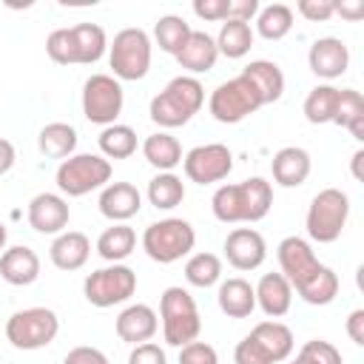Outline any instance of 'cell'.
<instances>
[{"mask_svg":"<svg viewBox=\"0 0 364 364\" xmlns=\"http://www.w3.org/2000/svg\"><path fill=\"white\" fill-rule=\"evenodd\" d=\"M270 205H273V188L262 176H250L236 185H222L210 199L213 216L225 225L259 222L270 213Z\"/></svg>","mask_w":364,"mask_h":364,"instance_id":"cell-1","label":"cell"},{"mask_svg":"<svg viewBox=\"0 0 364 364\" xmlns=\"http://www.w3.org/2000/svg\"><path fill=\"white\" fill-rule=\"evenodd\" d=\"M108 48V37L97 23H77L71 28H54L46 37V54L60 65H91Z\"/></svg>","mask_w":364,"mask_h":364,"instance_id":"cell-2","label":"cell"},{"mask_svg":"<svg viewBox=\"0 0 364 364\" xmlns=\"http://www.w3.org/2000/svg\"><path fill=\"white\" fill-rule=\"evenodd\" d=\"M202 102H205L202 82L191 74H179L151 100L148 114L159 128H179L191 122L193 114H199Z\"/></svg>","mask_w":364,"mask_h":364,"instance_id":"cell-3","label":"cell"},{"mask_svg":"<svg viewBox=\"0 0 364 364\" xmlns=\"http://www.w3.org/2000/svg\"><path fill=\"white\" fill-rule=\"evenodd\" d=\"M293 353V333L287 324L270 318L259 321L233 350L236 364H282Z\"/></svg>","mask_w":364,"mask_h":364,"instance_id":"cell-4","label":"cell"},{"mask_svg":"<svg viewBox=\"0 0 364 364\" xmlns=\"http://www.w3.org/2000/svg\"><path fill=\"white\" fill-rule=\"evenodd\" d=\"M159 318H162V338L171 347H182L199 338L202 318L193 296L185 287H165L159 299Z\"/></svg>","mask_w":364,"mask_h":364,"instance_id":"cell-5","label":"cell"},{"mask_svg":"<svg viewBox=\"0 0 364 364\" xmlns=\"http://www.w3.org/2000/svg\"><path fill=\"white\" fill-rule=\"evenodd\" d=\"M196 245V230L188 219H159L151 222L142 233V250L148 253V259L159 262V264H173L182 256H188Z\"/></svg>","mask_w":364,"mask_h":364,"instance_id":"cell-6","label":"cell"},{"mask_svg":"<svg viewBox=\"0 0 364 364\" xmlns=\"http://www.w3.org/2000/svg\"><path fill=\"white\" fill-rule=\"evenodd\" d=\"M347 216H350V196L338 188H324L313 196L307 208V216H304L307 236L318 245H330L341 236Z\"/></svg>","mask_w":364,"mask_h":364,"instance_id":"cell-7","label":"cell"},{"mask_svg":"<svg viewBox=\"0 0 364 364\" xmlns=\"http://www.w3.org/2000/svg\"><path fill=\"white\" fill-rule=\"evenodd\" d=\"M108 63L114 68L111 77L136 82L151 68V37L148 31L131 26L114 34V43L108 46Z\"/></svg>","mask_w":364,"mask_h":364,"instance_id":"cell-8","label":"cell"},{"mask_svg":"<svg viewBox=\"0 0 364 364\" xmlns=\"http://www.w3.org/2000/svg\"><path fill=\"white\" fill-rule=\"evenodd\" d=\"M262 105H264V102H262L256 85H253L245 74H236L233 80L216 85L213 94H210V100H208L210 117H213L216 122H222V125H236V122H242L245 117L256 114Z\"/></svg>","mask_w":364,"mask_h":364,"instance_id":"cell-9","label":"cell"},{"mask_svg":"<svg viewBox=\"0 0 364 364\" xmlns=\"http://www.w3.org/2000/svg\"><path fill=\"white\" fill-rule=\"evenodd\" d=\"M54 179L65 196H85L111 182V162L102 154H71L60 162Z\"/></svg>","mask_w":364,"mask_h":364,"instance_id":"cell-10","label":"cell"},{"mask_svg":"<svg viewBox=\"0 0 364 364\" xmlns=\"http://www.w3.org/2000/svg\"><path fill=\"white\" fill-rule=\"evenodd\" d=\"M60 333V318L51 307H26L9 316L6 338L17 350H40L48 347Z\"/></svg>","mask_w":364,"mask_h":364,"instance_id":"cell-11","label":"cell"},{"mask_svg":"<svg viewBox=\"0 0 364 364\" xmlns=\"http://www.w3.org/2000/svg\"><path fill=\"white\" fill-rule=\"evenodd\" d=\"M85 301L94 307H114L128 301L136 293V273L128 264H108L85 276L82 282Z\"/></svg>","mask_w":364,"mask_h":364,"instance_id":"cell-12","label":"cell"},{"mask_svg":"<svg viewBox=\"0 0 364 364\" xmlns=\"http://www.w3.org/2000/svg\"><path fill=\"white\" fill-rule=\"evenodd\" d=\"M125 94L117 77L111 74H91L82 85V114L94 125H114L122 114Z\"/></svg>","mask_w":364,"mask_h":364,"instance_id":"cell-13","label":"cell"},{"mask_svg":"<svg viewBox=\"0 0 364 364\" xmlns=\"http://www.w3.org/2000/svg\"><path fill=\"white\" fill-rule=\"evenodd\" d=\"M182 168L185 176L196 185H210V182H222L230 171H233V154L228 145L222 142H208V145H196L182 156Z\"/></svg>","mask_w":364,"mask_h":364,"instance_id":"cell-14","label":"cell"},{"mask_svg":"<svg viewBox=\"0 0 364 364\" xmlns=\"http://www.w3.org/2000/svg\"><path fill=\"white\" fill-rule=\"evenodd\" d=\"M225 259L236 270H256L267 259L264 236L253 228H233L225 236Z\"/></svg>","mask_w":364,"mask_h":364,"instance_id":"cell-15","label":"cell"},{"mask_svg":"<svg viewBox=\"0 0 364 364\" xmlns=\"http://www.w3.org/2000/svg\"><path fill=\"white\" fill-rule=\"evenodd\" d=\"M307 65L321 80H336L350 65V48L338 37H318L307 51Z\"/></svg>","mask_w":364,"mask_h":364,"instance_id":"cell-16","label":"cell"},{"mask_svg":"<svg viewBox=\"0 0 364 364\" xmlns=\"http://www.w3.org/2000/svg\"><path fill=\"white\" fill-rule=\"evenodd\" d=\"M26 216H28V225H31L37 233H63V228H65L68 219H71V210H68L65 196L43 191V193L31 196Z\"/></svg>","mask_w":364,"mask_h":364,"instance_id":"cell-17","label":"cell"},{"mask_svg":"<svg viewBox=\"0 0 364 364\" xmlns=\"http://www.w3.org/2000/svg\"><path fill=\"white\" fill-rule=\"evenodd\" d=\"M276 256H279L282 276L290 282V287H293L296 282H301V279L318 264V259H316L310 242L301 239V236H284V239L279 242V247H276Z\"/></svg>","mask_w":364,"mask_h":364,"instance_id":"cell-18","label":"cell"},{"mask_svg":"<svg viewBox=\"0 0 364 364\" xmlns=\"http://www.w3.org/2000/svg\"><path fill=\"white\" fill-rule=\"evenodd\" d=\"M142 208V193L131 182H108L100 193V213L111 222H128Z\"/></svg>","mask_w":364,"mask_h":364,"instance_id":"cell-19","label":"cell"},{"mask_svg":"<svg viewBox=\"0 0 364 364\" xmlns=\"http://www.w3.org/2000/svg\"><path fill=\"white\" fill-rule=\"evenodd\" d=\"M310 154L299 145H287V148H279L273 154V162H270V171H273V182L282 185V188H299L307 182L310 176Z\"/></svg>","mask_w":364,"mask_h":364,"instance_id":"cell-20","label":"cell"},{"mask_svg":"<svg viewBox=\"0 0 364 364\" xmlns=\"http://www.w3.org/2000/svg\"><path fill=\"white\" fill-rule=\"evenodd\" d=\"M0 276L14 287H28L40 276V256L28 245H14L0 253Z\"/></svg>","mask_w":364,"mask_h":364,"instance_id":"cell-21","label":"cell"},{"mask_svg":"<svg viewBox=\"0 0 364 364\" xmlns=\"http://www.w3.org/2000/svg\"><path fill=\"white\" fill-rule=\"evenodd\" d=\"M117 336L128 344H142L151 341L159 330V316L154 307L148 304H128L119 316H117Z\"/></svg>","mask_w":364,"mask_h":364,"instance_id":"cell-22","label":"cell"},{"mask_svg":"<svg viewBox=\"0 0 364 364\" xmlns=\"http://www.w3.org/2000/svg\"><path fill=\"white\" fill-rule=\"evenodd\" d=\"M48 256L57 270H80L91 256V239L80 230H63L51 242Z\"/></svg>","mask_w":364,"mask_h":364,"instance_id":"cell-23","label":"cell"},{"mask_svg":"<svg viewBox=\"0 0 364 364\" xmlns=\"http://www.w3.org/2000/svg\"><path fill=\"white\" fill-rule=\"evenodd\" d=\"M253 293H256V304L270 318L284 316L293 304V287L282 273H264L259 279V284L253 287Z\"/></svg>","mask_w":364,"mask_h":364,"instance_id":"cell-24","label":"cell"},{"mask_svg":"<svg viewBox=\"0 0 364 364\" xmlns=\"http://www.w3.org/2000/svg\"><path fill=\"white\" fill-rule=\"evenodd\" d=\"M216 60H219V48H216V40L208 31H191V37L185 40V46L176 54V63L182 68H188L191 74L210 71L216 65Z\"/></svg>","mask_w":364,"mask_h":364,"instance_id":"cell-25","label":"cell"},{"mask_svg":"<svg viewBox=\"0 0 364 364\" xmlns=\"http://www.w3.org/2000/svg\"><path fill=\"white\" fill-rule=\"evenodd\" d=\"M216 301H219V310H222L228 318H247V316L256 310L253 284H250L247 279H242V276L225 279V282L219 284Z\"/></svg>","mask_w":364,"mask_h":364,"instance_id":"cell-26","label":"cell"},{"mask_svg":"<svg viewBox=\"0 0 364 364\" xmlns=\"http://www.w3.org/2000/svg\"><path fill=\"white\" fill-rule=\"evenodd\" d=\"M293 290L307 301V304H330L338 296V273L327 264H316L301 282L293 284Z\"/></svg>","mask_w":364,"mask_h":364,"instance_id":"cell-27","label":"cell"},{"mask_svg":"<svg viewBox=\"0 0 364 364\" xmlns=\"http://www.w3.org/2000/svg\"><path fill=\"white\" fill-rule=\"evenodd\" d=\"M242 74L256 85V91H259V97H262L264 105L282 100V94H284V74H282V68L276 63H270V60H253V63H247L242 68Z\"/></svg>","mask_w":364,"mask_h":364,"instance_id":"cell-28","label":"cell"},{"mask_svg":"<svg viewBox=\"0 0 364 364\" xmlns=\"http://www.w3.org/2000/svg\"><path fill=\"white\" fill-rule=\"evenodd\" d=\"M142 156L148 159V165H154L159 173L162 171H173L182 162V145L176 136H171L168 131H156L151 136H145L142 142Z\"/></svg>","mask_w":364,"mask_h":364,"instance_id":"cell-29","label":"cell"},{"mask_svg":"<svg viewBox=\"0 0 364 364\" xmlns=\"http://www.w3.org/2000/svg\"><path fill=\"white\" fill-rule=\"evenodd\" d=\"M134 247H136V233L125 222H114L97 239V253L111 264H119L122 259H128L134 253Z\"/></svg>","mask_w":364,"mask_h":364,"instance_id":"cell-30","label":"cell"},{"mask_svg":"<svg viewBox=\"0 0 364 364\" xmlns=\"http://www.w3.org/2000/svg\"><path fill=\"white\" fill-rule=\"evenodd\" d=\"M37 148L40 154L51 156V159H68L77 151V131L68 122H48L43 125L40 136H37Z\"/></svg>","mask_w":364,"mask_h":364,"instance_id":"cell-31","label":"cell"},{"mask_svg":"<svg viewBox=\"0 0 364 364\" xmlns=\"http://www.w3.org/2000/svg\"><path fill=\"white\" fill-rule=\"evenodd\" d=\"M213 40H216L219 54H225L228 60H239L253 46V28L250 23H242V20H225Z\"/></svg>","mask_w":364,"mask_h":364,"instance_id":"cell-32","label":"cell"},{"mask_svg":"<svg viewBox=\"0 0 364 364\" xmlns=\"http://www.w3.org/2000/svg\"><path fill=\"white\" fill-rule=\"evenodd\" d=\"M333 122L347 128L353 139L364 142V97L355 88H338V108Z\"/></svg>","mask_w":364,"mask_h":364,"instance_id":"cell-33","label":"cell"},{"mask_svg":"<svg viewBox=\"0 0 364 364\" xmlns=\"http://www.w3.org/2000/svg\"><path fill=\"white\" fill-rule=\"evenodd\" d=\"M185 199V182L173 171H162L148 182V202L156 210H173Z\"/></svg>","mask_w":364,"mask_h":364,"instance_id":"cell-34","label":"cell"},{"mask_svg":"<svg viewBox=\"0 0 364 364\" xmlns=\"http://www.w3.org/2000/svg\"><path fill=\"white\" fill-rule=\"evenodd\" d=\"M336 108H338V88L324 82L316 85L307 97H304V117L313 125H327L336 119Z\"/></svg>","mask_w":364,"mask_h":364,"instance_id":"cell-35","label":"cell"},{"mask_svg":"<svg viewBox=\"0 0 364 364\" xmlns=\"http://www.w3.org/2000/svg\"><path fill=\"white\" fill-rule=\"evenodd\" d=\"M100 151L102 156L111 162V159H128L134 151H136V131L131 125H122V122H114V125H105L102 134H100Z\"/></svg>","mask_w":364,"mask_h":364,"instance_id":"cell-36","label":"cell"},{"mask_svg":"<svg viewBox=\"0 0 364 364\" xmlns=\"http://www.w3.org/2000/svg\"><path fill=\"white\" fill-rule=\"evenodd\" d=\"M293 28V9L284 3H270L264 9H259L256 14V31L264 40H282L287 37Z\"/></svg>","mask_w":364,"mask_h":364,"instance_id":"cell-37","label":"cell"},{"mask_svg":"<svg viewBox=\"0 0 364 364\" xmlns=\"http://www.w3.org/2000/svg\"><path fill=\"white\" fill-rule=\"evenodd\" d=\"M191 26L185 23V17H179V14H165V17H159L156 20V26H154V40H156V46L165 51V54H179V48L185 46V40L191 37Z\"/></svg>","mask_w":364,"mask_h":364,"instance_id":"cell-38","label":"cell"},{"mask_svg":"<svg viewBox=\"0 0 364 364\" xmlns=\"http://www.w3.org/2000/svg\"><path fill=\"white\" fill-rule=\"evenodd\" d=\"M185 279L193 287H213L222 279V259L216 253H193L185 262Z\"/></svg>","mask_w":364,"mask_h":364,"instance_id":"cell-39","label":"cell"},{"mask_svg":"<svg viewBox=\"0 0 364 364\" xmlns=\"http://www.w3.org/2000/svg\"><path fill=\"white\" fill-rule=\"evenodd\" d=\"M299 353H301L310 364H344V361H341V353H338L330 341H324V338H310V341H304Z\"/></svg>","mask_w":364,"mask_h":364,"instance_id":"cell-40","label":"cell"},{"mask_svg":"<svg viewBox=\"0 0 364 364\" xmlns=\"http://www.w3.org/2000/svg\"><path fill=\"white\" fill-rule=\"evenodd\" d=\"M179 364H219V353L208 341H188L179 347Z\"/></svg>","mask_w":364,"mask_h":364,"instance_id":"cell-41","label":"cell"},{"mask_svg":"<svg viewBox=\"0 0 364 364\" xmlns=\"http://www.w3.org/2000/svg\"><path fill=\"white\" fill-rule=\"evenodd\" d=\"M299 14L310 23H324L336 14V0H299L296 3Z\"/></svg>","mask_w":364,"mask_h":364,"instance_id":"cell-42","label":"cell"},{"mask_svg":"<svg viewBox=\"0 0 364 364\" xmlns=\"http://www.w3.org/2000/svg\"><path fill=\"white\" fill-rule=\"evenodd\" d=\"M128 364H168L165 358V350L154 341H142V344H134L131 355H128Z\"/></svg>","mask_w":364,"mask_h":364,"instance_id":"cell-43","label":"cell"},{"mask_svg":"<svg viewBox=\"0 0 364 364\" xmlns=\"http://www.w3.org/2000/svg\"><path fill=\"white\" fill-rule=\"evenodd\" d=\"M228 6H230V0H193V14L202 17V20L225 23L228 20Z\"/></svg>","mask_w":364,"mask_h":364,"instance_id":"cell-44","label":"cell"},{"mask_svg":"<svg viewBox=\"0 0 364 364\" xmlns=\"http://www.w3.org/2000/svg\"><path fill=\"white\" fill-rule=\"evenodd\" d=\"M63 364H111V361L97 347H74V350H68V355H65Z\"/></svg>","mask_w":364,"mask_h":364,"instance_id":"cell-45","label":"cell"},{"mask_svg":"<svg viewBox=\"0 0 364 364\" xmlns=\"http://www.w3.org/2000/svg\"><path fill=\"white\" fill-rule=\"evenodd\" d=\"M256 14H259V0H230L228 6V20L250 23Z\"/></svg>","mask_w":364,"mask_h":364,"instance_id":"cell-46","label":"cell"},{"mask_svg":"<svg viewBox=\"0 0 364 364\" xmlns=\"http://www.w3.org/2000/svg\"><path fill=\"white\" fill-rule=\"evenodd\" d=\"M344 330H347V336H350V341L353 344H364V310L358 307V310H353L350 316H347V324H344Z\"/></svg>","mask_w":364,"mask_h":364,"instance_id":"cell-47","label":"cell"},{"mask_svg":"<svg viewBox=\"0 0 364 364\" xmlns=\"http://www.w3.org/2000/svg\"><path fill=\"white\" fill-rule=\"evenodd\" d=\"M336 14H341L344 20L355 23V20L364 17V3L361 0H341V3H336Z\"/></svg>","mask_w":364,"mask_h":364,"instance_id":"cell-48","label":"cell"},{"mask_svg":"<svg viewBox=\"0 0 364 364\" xmlns=\"http://www.w3.org/2000/svg\"><path fill=\"white\" fill-rule=\"evenodd\" d=\"M14 159H17L14 145H11L9 139H3V136H0V176H3V173H9V171L14 168Z\"/></svg>","mask_w":364,"mask_h":364,"instance_id":"cell-49","label":"cell"},{"mask_svg":"<svg viewBox=\"0 0 364 364\" xmlns=\"http://www.w3.org/2000/svg\"><path fill=\"white\" fill-rule=\"evenodd\" d=\"M361 162H364V151L358 148V151L353 154V176H355V179H361Z\"/></svg>","mask_w":364,"mask_h":364,"instance_id":"cell-50","label":"cell"},{"mask_svg":"<svg viewBox=\"0 0 364 364\" xmlns=\"http://www.w3.org/2000/svg\"><path fill=\"white\" fill-rule=\"evenodd\" d=\"M6 239H9V230H6V225L0 222V250L6 247Z\"/></svg>","mask_w":364,"mask_h":364,"instance_id":"cell-51","label":"cell"},{"mask_svg":"<svg viewBox=\"0 0 364 364\" xmlns=\"http://www.w3.org/2000/svg\"><path fill=\"white\" fill-rule=\"evenodd\" d=\"M287 364H310V361H307L301 353H296V358H293V361H287Z\"/></svg>","mask_w":364,"mask_h":364,"instance_id":"cell-52","label":"cell"}]
</instances>
